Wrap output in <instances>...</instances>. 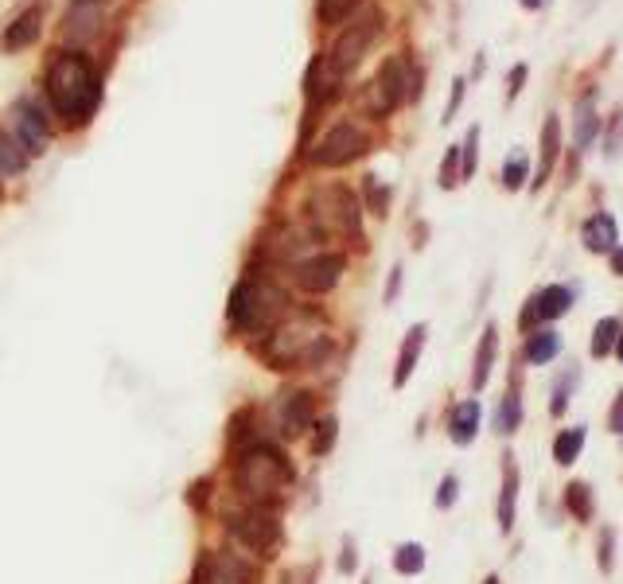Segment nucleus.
Segmentation results:
<instances>
[{
	"instance_id": "f257e3e1",
	"label": "nucleus",
	"mask_w": 623,
	"mask_h": 584,
	"mask_svg": "<svg viewBox=\"0 0 623 584\" xmlns=\"http://www.w3.org/2000/svg\"><path fill=\"white\" fill-rule=\"evenodd\" d=\"M296 464L293 456L273 437H250L230 444V491L250 503V507H269L281 511L289 491L296 487Z\"/></svg>"
},
{
	"instance_id": "f03ea898",
	"label": "nucleus",
	"mask_w": 623,
	"mask_h": 584,
	"mask_svg": "<svg viewBox=\"0 0 623 584\" xmlns=\"http://www.w3.org/2000/svg\"><path fill=\"white\" fill-rule=\"evenodd\" d=\"M43 90H47V106L67 125H86L102 106V74L86 51H74V47L51 59Z\"/></svg>"
},
{
	"instance_id": "7ed1b4c3",
	"label": "nucleus",
	"mask_w": 623,
	"mask_h": 584,
	"mask_svg": "<svg viewBox=\"0 0 623 584\" xmlns=\"http://www.w3.org/2000/svg\"><path fill=\"white\" fill-rule=\"evenodd\" d=\"M289 312H293L289 292L277 281H265L254 269H246V277H238L226 296V328L242 339H254V343L277 328Z\"/></svg>"
},
{
	"instance_id": "20e7f679",
	"label": "nucleus",
	"mask_w": 623,
	"mask_h": 584,
	"mask_svg": "<svg viewBox=\"0 0 623 584\" xmlns=\"http://www.w3.org/2000/svg\"><path fill=\"white\" fill-rule=\"evenodd\" d=\"M222 530H226V542L234 549H242L246 557H254L257 565L277 561L281 549H285V522H281V511H269V507L238 503L234 511L222 514Z\"/></svg>"
},
{
	"instance_id": "39448f33",
	"label": "nucleus",
	"mask_w": 623,
	"mask_h": 584,
	"mask_svg": "<svg viewBox=\"0 0 623 584\" xmlns=\"http://www.w3.org/2000/svg\"><path fill=\"white\" fill-rule=\"evenodd\" d=\"M316 324H320L316 312H289L277 328L269 331V335H261V339L254 343L257 363L265 366V370H277V374L300 370V359H304L308 343L320 335Z\"/></svg>"
},
{
	"instance_id": "423d86ee",
	"label": "nucleus",
	"mask_w": 623,
	"mask_h": 584,
	"mask_svg": "<svg viewBox=\"0 0 623 584\" xmlns=\"http://www.w3.org/2000/svg\"><path fill=\"white\" fill-rule=\"evenodd\" d=\"M421 94V74L417 67L405 59V55H390L378 74L367 82V90H363V98H359V106L370 113V117H386V113H394L402 102H413Z\"/></svg>"
},
{
	"instance_id": "0eeeda50",
	"label": "nucleus",
	"mask_w": 623,
	"mask_h": 584,
	"mask_svg": "<svg viewBox=\"0 0 623 584\" xmlns=\"http://www.w3.org/2000/svg\"><path fill=\"white\" fill-rule=\"evenodd\" d=\"M191 584H265V573L254 557L242 549L226 546H203L191 569Z\"/></svg>"
},
{
	"instance_id": "6e6552de",
	"label": "nucleus",
	"mask_w": 623,
	"mask_h": 584,
	"mask_svg": "<svg viewBox=\"0 0 623 584\" xmlns=\"http://www.w3.org/2000/svg\"><path fill=\"white\" fill-rule=\"evenodd\" d=\"M308 219H312V230H316L320 238L328 234V226L331 230H343L347 238H363V207H359L355 191H347L343 183L324 187V191L312 199Z\"/></svg>"
},
{
	"instance_id": "1a4fd4ad",
	"label": "nucleus",
	"mask_w": 623,
	"mask_h": 584,
	"mask_svg": "<svg viewBox=\"0 0 623 584\" xmlns=\"http://www.w3.org/2000/svg\"><path fill=\"white\" fill-rule=\"evenodd\" d=\"M370 152V137L355 125V121H335L331 129H324V137L316 145L304 148L312 168H347L359 156Z\"/></svg>"
},
{
	"instance_id": "9d476101",
	"label": "nucleus",
	"mask_w": 623,
	"mask_h": 584,
	"mask_svg": "<svg viewBox=\"0 0 623 584\" xmlns=\"http://www.w3.org/2000/svg\"><path fill=\"white\" fill-rule=\"evenodd\" d=\"M316 417H320V398L308 386H293V390L273 398V433H277V440L308 437Z\"/></svg>"
},
{
	"instance_id": "9b49d317",
	"label": "nucleus",
	"mask_w": 623,
	"mask_h": 584,
	"mask_svg": "<svg viewBox=\"0 0 623 584\" xmlns=\"http://www.w3.org/2000/svg\"><path fill=\"white\" fill-rule=\"evenodd\" d=\"M378 32H382V12H378V8H370L363 20L347 24V28L339 32V39L331 43V51H324L328 63H331V71L347 78V74L363 63V55L370 51V43L378 39Z\"/></svg>"
},
{
	"instance_id": "f8f14e48",
	"label": "nucleus",
	"mask_w": 623,
	"mask_h": 584,
	"mask_svg": "<svg viewBox=\"0 0 623 584\" xmlns=\"http://www.w3.org/2000/svg\"><path fill=\"white\" fill-rule=\"evenodd\" d=\"M343 273H347V257L339 254V250H320V254H304L300 261L289 265V277H293V285L300 292H308V296H324L331 292L339 281H343Z\"/></svg>"
},
{
	"instance_id": "ddd939ff",
	"label": "nucleus",
	"mask_w": 623,
	"mask_h": 584,
	"mask_svg": "<svg viewBox=\"0 0 623 584\" xmlns=\"http://www.w3.org/2000/svg\"><path fill=\"white\" fill-rule=\"evenodd\" d=\"M106 12H110V0H71V8L63 16V36L71 43H90L102 32Z\"/></svg>"
},
{
	"instance_id": "4468645a",
	"label": "nucleus",
	"mask_w": 623,
	"mask_h": 584,
	"mask_svg": "<svg viewBox=\"0 0 623 584\" xmlns=\"http://www.w3.org/2000/svg\"><path fill=\"white\" fill-rule=\"evenodd\" d=\"M16 141L28 156H39L51 141V117L39 110L36 102H20L16 106Z\"/></svg>"
},
{
	"instance_id": "2eb2a0df",
	"label": "nucleus",
	"mask_w": 623,
	"mask_h": 584,
	"mask_svg": "<svg viewBox=\"0 0 623 584\" xmlns=\"http://www.w3.org/2000/svg\"><path fill=\"white\" fill-rule=\"evenodd\" d=\"M569 304H573V292L561 289V285H550V289H542L534 300H526V312H522V328H530L534 320H557V316H565L569 312Z\"/></svg>"
},
{
	"instance_id": "dca6fc26",
	"label": "nucleus",
	"mask_w": 623,
	"mask_h": 584,
	"mask_svg": "<svg viewBox=\"0 0 623 584\" xmlns=\"http://www.w3.org/2000/svg\"><path fill=\"white\" fill-rule=\"evenodd\" d=\"M43 32V8L32 4V8H24L8 28H4V36H0V47L4 51H24V47H32Z\"/></svg>"
},
{
	"instance_id": "f3484780",
	"label": "nucleus",
	"mask_w": 623,
	"mask_h": 584,
	"mask_svg": "<svg viewBox=\"0 0 623 584\" xmlns=\"http://www.w3.org/2000/svg\"><path fill=\"white\" fill-rule=\"evenodd\" d=\"M425 339H429V324H413V328L405 331L402 347H398V363H394V390H402L405 382L413 378L417 359L425 351Z\"/></svg>"
},
{
	"instance_id": "a211bd4d",
	"label": "nucleus",
	"mask_w": 623,
	"mask_h": 584,
	"mask_svg": "<svg viewBox=\"0 0 623 584\" xmlns=\"http://www.w3.org/2000/svg\"><path fill=\"white\" fill-rule=\"evenodd\" d=\"M479 417H483V405H479L476 398H468V402L456 405L452 417H448V437H452V444L468 448L479 433Z\"/></svg>"
},
{
	"instance_id": "6ab92c4d",
	"label": "nucleus",
	"mask_w": 623,
	"mask_h": 584,
	"mask_svg": "<svg viewBox=\"0 0 623 584\" xmlns=\"http://www.w3.org/2000/svg\"><path fill=\"white\" fill-rule=\"evenodd\" d=\"M495 355H499V328H495V324H487L483 335H479L476 370H472V390H476V394L487 386V378H491V370H495Z\"/></svg>"
},
{
	"instance_id": "aec40b11",
	"label": "nucleus",
	"mask_w": 623,
	"mask_h": 584,
	"mask_svg": "<svg viewBox=\"0 0 623 584\" xmlns=\"http://www.w3.org/2000/svg\"><path fill=\"white\" fill-rule=\"evenodd\" d=\"M581 238H585V250H592V254H608L612 246H616V219L612 215H592V219H585V226H581Z\"/></svg>"
},
{
	"instance_id": "412c9836",
	"label": "nucleus",
	"mask_w": 623,
	"mask_h": 584,
	"mask_svg": "<svg viewBox=\"0 0 623 584\" xmlns=\"http://www.w3.org/2000/svg\"><path fill=\"white\" fill-rule=\"evenodd\" d=\"M335 444H339V417L328 413V417H316V425H312V433H308V452L316 456V460H324L335 452Z\"/></svg>"
},
{
	"instance_id": "4be33fe9",
	"label": "nucleus",
	"mask_w": 623,
	"mask_h": 584,
	"mask_svg": "<svg viewBox=\"0 0 623 584\" xmlns=\"http://www.w3.org/2000/svg\"><path fill=\"white\" fill-rule=\"evenodd\" d=\"M425 561H429V553L421 542H402V546H394V573L398 577H421L425 573Z\"/></svg>"
},
{
	"instance_id": "5701e85b",
	"label": "nucleus",
	"mask_w": 623,
	"mask_h": 584,
	"mask_svg": "<svg viewBox=\"0 0 623 584\" xmlns=\"http://www.w3.org/2000/svg\"><path fill=\"white\" fill-rule=\"evenodd\" d=\"M28 164H32V156L20 148L12 133L0 129V176H20V172H28Z\"/></svg>"
},
{
	"instance_id": "b1692460",
	"label": "nucleus",
	"mask_w": 623,
	"mask_h": 584,
	"mask_svg": "<svg viewBox=\"0 0 623 584\" xmlns=\"http://www.w3.org/2000/svg\"><path fill=\"white\" fill-rule=\"evenodd\" d=\"M514 503H518V468L507 456V468H503V491H499V530H511L514 526Z\"/></svg>"
},
{
	"instance_id": "393cba45",
	"label": "nucleus",
	"mask_w": 623,
	"mask_h": 584,
	"mask_svg": "<svg viewBox=\"0 0 623 584\" xmlns=\"http://www.w3.org/2000/svg\"><path fill=\"white\" fill-rule=\"evenodd\" d=\"M359 8H363V0H316V20H320L324 28H339V24H347Z\"/></svg>"
},
{
	"instance_id": "a878e982",
	"label": "nucleus",
	"mask_w": 623,
	"mask_h": 584,
	"mask_svg": "<svg viewBox=\"0 0 623 584\" xmlns=\"http://www.w3.org/2000/svg\"><path fill=\"white\" fill-rule=\"evenodd\" d=\"M596 133H600V117H596V106H592V98H581L577 102V133H573V141L577 148H588L596 141Z\"/></svg>"
},
{
	"instance_id": "bb28decb",
	"label": "nucleus",
	"mask_w": 623,
	"mask_h": 584,
	"mask_svg": "<svg viewBox=\"0 0 623 584\" xmlns=\"http://www.w3.org/2000/svg\"><path fill=\"white\" fill-rule=\"evenodd\" d=\"M557 351H561V339L553 331H530V339H526V359L530 363H550Z\"/></svg>"
},
{
	"instance_id": "cd10ccee",
	"label": "nucleus",
	"mask_w": 623,
	"mask_h": 584,
	"mask_svg": "<svg viewBox=\"0 0 623 584\" xmlns=\"http://www.w3.org/2000/svg\"><path fill=\"white\" fill-rule=\"evenodd\" d=\"M581 448H585V429H565L553 440V460L557 464H577Z\"/></svg>"
},
{
	"instance_id": "c85d7f7f",
	"label": "nucleus",
	"mask_w": 623,
	"mask_h": 584,
	"mask_svg": "<svg viewBox=\"0 0 623 584\" xmlns=\"http://www.w3.org/2000/svg\"><path fill=\"white\" fill-rule=\"evenodd\" d=\"M553 160H557V117H550L546 129H542V164H538V180H534V187H542V183L550 180Z\"/></svg>"
},
{
	"instance_id": "c756f323",
	"label": "nucleus",
	"mask_w": 623,
	"mask_h": 584,
	"mask_svg": "<svg viewBox=\"0 0 623 584\" xmlns=\"http://www.w3.org/2000/svg\"><path fill=\"white\" fill-rule=\"evenodd\" d=\"M620 331H623L620 320H612V316H608V320H600L596 331H592V355H596V359H604V355L616 347V335H620Z\"/></svg>"
},
{
	"instance_id": "7c9ffc66",
	"label": "nucleus",
	"mask_w": 623,
	"mask_h": 584,
	"mask_svg": "<svg viewBox=\"0 0 623 584\" xmlns=\"http://www.w3.org/2000/svg\"><path fill=\"white\" fill-rule=\"evenodd\" d=\"M476 164H479V125L468 129L464 145H460V180H472L476 176Z\"/></svg>"
},
{
	"instance_id": "2f4dec72",
	"label": "nucleus",
	"mask_w": 623,
	"mask_h": 584,
	"mask_svg": "<svg viewBox=\"0 0 623 584\" xmlns=\"http://www.w3.org/2000/svg\"><path fill=\"white\" fill-rule=\"evenodd\" d=\"M565 507L577 514L581 522H588L592 518V491H588L585 483H569L565 487Z\"/></svg>"
},
{
	"instance_id": "473e14b6",
	"label": "nucleus",
	"mask_w": 623,
	"mask_h": 584,
	"mask_svg": "<svg viewBox=\"0 0 623 584\" xmlns=\"http://www.w3.org/2000/svg\"><path fill=\"white\" fill-rule=\"evenodd\" d=\"M460 183V145H452L444 152V164H440V187L452 191Z\"/></svg>"
},
{
	"instance_id": "72a5a7b5",
	"label": "nucleus",
	"mask_w": 623,
	"mask_h": 584,
	"mask_svg": "<svg viewBox=\"0 0 623 584\" xmlns=\"http://www.w3.org/2000/svg\"><path fill=\"white\" fill-rule=\"evenodd\" d=\"M335 569H339L343 577H355V573H359V553H355V538H351V534H343V542H339V561H335Z\"/></svg>"
},
{
	"instance_id": "f704fd0d",
	"label": "nucleus",
	"mask_w": 623,
	"mask_h": 584,
	"mask_svg": "<svg viewBox=\"0 0 623 584\" xmlns=\"http://www.w3.org/2000/svg\"><path fill=\"white\" fill-rule=\"evenodd\" d=\"M456 499H460V479L448 472L444 479H440L437 499H433V503H437V511H452V507H456Z\"/></svg>"
},
{
	"instance_id": "c9c22d12",
	"label": "nucleus",
	"mask_w": 623,
	"mask_h": 584,
	"mask_svg": "<svg viewBox=\"0 0 623 584\" xmlns=\"http://www.w3.org/2000/svg\"><path fill=\"white\" fill-rule=\"evenodd\" d=\"M367 203L374 215H386V207H390V187H382L378 176H367Z\"/></svg>"
},
{
	"instance_id": "e433bc0d",
	"label": "nucleus",
	"mask_w": 623,
	"mask_h": 584,
	"mask_svg": "<svg viewBox=\"0 0 623 584\" xmlns=\"http://www.w3.org/2000/svg\"><path fill=\"white\" fill-rule=\"evenodd\" d=\"M518 417H522V413H518V398L507 394V398H503V409H499V417H495V421H499V433H514V429H518Z\"/></svg>"
},
{
	"instance_id": "4c0bfd02",
	"label": "nucleus",
	"mask_w": 623,
	"mask_h": 584,
	"mask_svg": "<svg viewBox=\"0 0 623 584\" xmlns=\"http://www.w3.org/2000/svg\"><path fill=\"white\" fill-rule=\"evenodd\" d=\"M316 573H320L316 561L304 565V569H285V573H281V584H316Z\"/></svg>"
},
{
	"instance_id": "58836bf2",
	"label": "nucleus",
	"mask_w": 623,
	"mask_h": 584,
	"mask_svg": "<svg viewBox=\"0 0 623 584\" xmlns=\"http://www.w3.org/2000/svg\"><path fill=\"white\" fill-rule=\"evenodd\" d=\"M522 180H526V160H522V156H511L507 168H503V183L514 191V187H522Z\"/></svg>"
},
{
	"instance_id": "ea45409f",
	"label": "nucleus",
	"mask_w": 623,
	"mask_h": 584,
	"mask_svg": "<svg viewBox=\"0 0 623 584\" xmlns=\"http://www.w3.org/2000/svg\"><path fill=\"white\" fill-rule=\"evenodd\" d=\"M402 265H394V269H390V281H386V292H382V300H386V304H394V300H398V292H402Z\"/></svg>"
},
{
	"instance_id": "a19ab883",
	"label": "nucleus",
	"mask_w": 623,
	"mask_h": 584,
	"mask_svg": "<svg viewBox=\"0 0 623 584\" xmlns=\"http://www.w3.org/2000/svg\"><path fill=\"white\" fill-rule=\"evenodd\" d=\"M464 86H468L464 78H456V82H452V98H448V110H444V121H452V117H456V110H460V102H464Z\"/></svg>"
},
{
	"instance_id": "79ce46f5",
	"label": "nucleus",
	"mask_w": 623,
	"mask_h": 584,
	"mask_svg": "<svg viewBox=\"0 0 623 584\" xmlns=\"http://www.w3.org/2000/svg\"><path fill=\"white\" fill-rule=\"evenodd\" d=\"M600 565H604V569H612V534H604V538H600Z\"/></svg>"
},
{
	"instance_id": "37998d69",
	"label": "nucleus",
	"mask_w": 623,
	"mask_h": 584,
	"mask_svg": "<svg viewBox=\"0 0 623 584\" xmlns=\"http://www.w3.org/2000/svg\"><path fill=\"white\" fill-rule=\"evenodd\" d=\"M522 78H526V67H514V71H511V98L518 94V90H522Z\"/></svg>"
},
{
	"instance_id": "c03bdc74",
	"label": "nucleus",
	"mask_w": 623,
	"mask_h": 584,
	"mask_svg": "<svg viewBox=\"0 0 623 584\" xmlns=\"http://www.w3.org/2000/svg\"><path fill=\"white\" fill-rule=\"evenodd\" d=\"M612 269H616V273H623V250H616V254H612Z\"/></svg>"
},
{
	"instance_id": "a18cd8bd",
	"label": "nucleus",
	"mask_w": 623,
	"mask_h": 584,
	"mask_svg": "<svg viewBox=\"0 0 623 584\" xmlns=\"http://www.w3.org/2000/svg\"><path fill=\"white\" fill-rule=\"evenodd\" d=\"M616 355H620V363H623V331L616 335Z\"/></svg>"
},
{
	"instance_id": "49530a36",
	"label": "nucleus",
	"mask_w": 623,
	"mask_h": 584,
	"mask_svg": "<svg viewBox=\"0 0 623 584\" xmlns=\"http://www.w3.org/2000/svg\"><path fill=\"white\" fill-rule=\"evenodd\" d=\"M522 8H542V0H522Z\"/></svg>"
},
{
	"instance_id": "de8ad7c7",
	"label": "nucleus",
	"mask_w": 623,
	"mask_h": 584,
	"mask_svg": "<svg viewBox=\"0 0 623 584\" xmlns=\"http://www.w3.org/2000/svg\"><path fill=\"white\" fill-rule=\"evenodd\" d=\"M483 584H503V581H499V577H495V573H491V577H483Z\"/></svg>"
},
{
	"instance_id": "09e8293b",
	"label": "nucleus",
	"mask_w": 623,
	"mask_h": 584,
	"mask_svg": "<svg viewBox=\"0 0 623 584\" xmlns=\"http://www.w3.org/2000/svg\"><path fill=\"white\" fill-rule=\"evenodd\" d=\"M363 584H374V577H363Z\"/></svg>"
},
{
	"instance_id": "8fccbe9b",
	"label": "nucleus",
	"mask_w": 623,
	"mask_h": 584,
	"mask_svg": "<svg viewBox=\"0 0 623 584\" xmlns=\"http://www.w3.org/2000/svg\"><path fill=\"white\" fill-rule=\"evenodd\" d=\"M0 199H4V183H0Z\"/></svg>"
},
{
	"instance_id": "3c124183",
	"label": "nucleus",
	"mask_w": 623,
	"mask_h": 584,
	"mask_svg": "<svg viewBox=\"0 0 623 584\" xmlns=\"http://www.w3.org/2000/svg\"><path fill=\"white\" fill-rule=\"evenodd\" d=\"M187 584H191V581H187Z\"/></svg>"
}]
</instances>
